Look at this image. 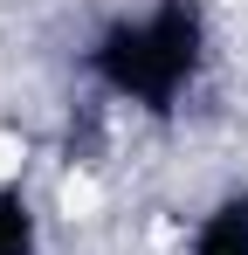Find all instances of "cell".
<instances>
[{
  "label": "cell",
  "instance_id": "obj_1",
  "mask_svg": "<svg viewBox=\"0 0 248 255\" xmlns=\"http://www.w3.org/2000/svg\"><path fill=\"white\" fill-rule=\"evenodd\" d=\"M21 172H28V138L14 118H0V186H14Z\"/></svg>",
  "mask_w": 248,
  "mask_h": 255
}]
</instances>
